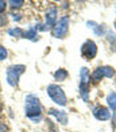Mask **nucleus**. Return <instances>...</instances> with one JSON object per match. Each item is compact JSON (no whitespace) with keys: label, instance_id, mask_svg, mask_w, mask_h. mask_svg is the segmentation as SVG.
Listing matches in <instances>:
<instances>
[{"label":"nucleus","instance_id":"obj_1","mask_svg":"<svg viewBox=\"0 0 116 132\" xmlns=\"http://www.w3.org/2000/svg\"><path fill=\"white\" fill-rule=\"evenodd\" d=\"M24 115L34 124H38L43 120V105L36 94L30 93L24 97Z\"/></svg>","mask_w":116,"mask_h":132},{"label":"nucleus","instance_id":"obj_2","mask_svg":"<svg viewBox=\"0 0 116 132\" xmlns=\"http://www.w3.org/2000/svg\"><path fill=\"white\" fill-rule=\"evenodd\" d=\"M46 93L56 105H58V106L68 105V97H66L64 89L58 84H49L46 86Z\"/></svg>","mask_w":116,"mask_h":132},{"label":"nucleus","instance_id":"obj_3","mask_svg":"<svg viewBox=\"0 0 116 132\" xmlns=\"http://www.w3.org/2000/svg\"><path fill=\"white\" fill-rule=\"evenodd\" d=\"M78 93L84 103L89 101L90 93V71L88 68H81L80 70V82H78Z\"/></svg>","mask_w":116,"mask_h":132},{"label":"nucleus","instance_id":"obj_4","mask_svg":"<svg viewBox=\"0 0 116 132\" xmlns=\"http://www.w3.org/2000/svg\"><path fill=\"white\" fill-rule=\"evenodd\" d=\"M26 71V66L24 65H11L5 70V81L11 88H18L22 74Z\"/></svg>","mask_w":116,"mask_h":132},{"label":"nucleus","instance_id":"obj_5","mask_svg":"<svg viewBox=\"0 0 116 132\" xmlns=\"http://www.w3.org/2000/svg\"><path fill=\"white\" fill-rule=\"evenodd\" d=\"M69 26H70V18H69V15L61 16L58 19V22L56 23L54 28L51 30L53 37L57 38V39L66 38V37H68V34H69Z\"/></svg>","mask_w":116,"mask_h":132},{"label":"nucleus","instance_id":"obj_6","mask_svg":"<svg viewBox=\"0 0 116 132\" xmlns=\"http://www.w3.org/2000/svg\"><path fill=\"white\" fill-rule=\"evenodd\" d=\"M58 22V7L56 4H51L45 12V26L46 30H53L56 23Z\"/></svg>","mask_w":116,"mask_h":132},{"label":"nucleus","instance_id":"obj_7","mask_svg":"<svg viewBox=\"0 0 116 132\" xmlns=\"http://www.w3.org/2000/svg\"><path fill=\"white\" fill-rule=\"evenodd\" d=\"M81 55L87 61H92V59L97 55V45L92 39L85 40L81 46Z\"/></svg>","mask_w":116,"mask_h":132},{"label":"nucleus","instance_id":"obj_8","mask_svg":"<svg viewBox=\"0 0 116 132\" xmlns=\"http://www.w3.org/2000/svg\"><path fill=\"white\" fill-rule=\"evenodd\" d=\"M92 115L95 116L96 120H99V121H107V120H111V117H112V113L109 111V108L103 106V105L95 106L93 111H92Z\"/></svg>","mask_w":116,"mask_h":132},{"label":"nucleus","instance_id":"obj_9","mask_svg":"<svg viewBox=\"0 0 116 132\" xmlns=\"http://www.w3.org/2000/svg\"><path fill=\"white\" fill-rule=\"evenodd\" d=\"M49 115L53 116L59 124H62V125H66V124H68V121H69L68 113H66V111H62V109L51 108V109H49Z\"/></svg>","mask_w":116,"mask_h":132},{"label":"nucleus","instance_id":"obj_10","mask_svg":"<svg viewBox=\"0 0 116 132\" xmlns=\"http://www.w3.org/2000/svg\"><path fill=\"white\" fill-rule=\"evenodd\" d=\"M87 26L95 32L96 37H105L107 28H105L104 24H99V23H96V22H93V20H88V22H87Z\"/></svg>","mask_w":116,"mask_h":132},{"label":"nucleus","instance_id":"obj_11","mask_svg":"<svg viewBox=\"0 0 116 132\" xmlns=\"http://www.w3.org/2000/svg\"><path fill=\"white\" fill-rule=\"evenodd\" d=\"M24 39H28V40H33L36 42L39 39V35H38V30L35 28V26H28L26 30H24V35H23Z\"/></svg>","mask_w":116,"mask_h":132},{"label":"nucleus","instance_id":"obj_12","mask_svg":"<svg viewBox=\"0 0 116 132\" xmlns=\"http://www.w3.org/2000/svg\"><path fill=\"white\" fill-rule=\"evenodd\" d=\"M53 76H54V80H56V81L62 82V81H66V80H68L69 71L66 70V69H64V68H59V69H57L56 71H54Z\"/></svg>","mask_w":116,"mask_h":132},{"label":"nucleus","instance_id":"obj_13","mask_svg":"<svg viewBox=\"0 0 116 132\" xmlns=\"http://www.w3.org/2000/svg\"><path fill=\"white\" fill-rule=\"evenodd\" d=\"M105 101H107V105L109 108V111L115 112L116 111V92L115 90L109 92L107 94V97H105Z\"/></svg>","mask_w":116,"mask_h":132},{"label":"nucleus","instance_id":"obj_14","mask_svg":"<svg viewBox=\"0 0 116 132\" xmlns=\"http://www.w3.org/2000/svg\"><path fill=\"white\" fill-rule=\"evenodd\" d=\"M7 34L10 35V37L12 38H23V35H24V30L20 28V27H11L7 30Z\"/></svg>","mask_w":116,"mask_h":132},{"label":"nucleus","instance_id":"obj_15","mask_svg":"<svg viewBox=\"0 0 116 132\" xmlns=\"http://www.w3.org/2000/svg\"><path fill=\"white\" fill-rule=\"evenodd\" d=\"M100 68H101V73H103V76H104V78H113L115 77L116 71H115V69L112 68V66L105 65V66H100Z\"/></svg>","mask_w":116,"mask_h":132},{"label":"nucleus","instance_id":"obj_16","mask_svg":"<svg viewBox=\"0 0 116 132\" xmlns=\"http://www.w3.org/2000/svg\"><path fill=\"white\" fill-rule=\"evenodd\" d=\"M103 78H104V76H103V73H101V68H100V66H99V68H96L92 73H90V81L95 82V84L100 82Z\"/></svg>","mask_w":116,"mask_h":132},{"label":"nucleus","instance_id":"obj_17","mask_svg":"<svg viewBox=\"0 0 116 132\" xmlns=\"http://www.w3.org/2000/svg\"><path fill=\"white\" fill-rule=\"evenodd\" d=\"M23 4H24L23 0H10V2H8V7L11 10H19V8L23 7Z\"/></svg>","mask_w":116,"mask_h":132},{"label":"nucleus","instance_id":"obj_18","mask_svg":"<svg viewBox=\"0 0 116 132\" xmlns=\"http://www.w3.org/2000/svg\"><path fill=\"white\" fill-rule=\"evenodd\" d=\"M107 39L109 40V43L113 46V43H116V34L112 31V30H107V34H105Z\"/></svg>","mask_w":116,"mask_h":132},{"label":"nucleus","instance_id":"obj_19","mask_svg":"<svg viewBox=\"0 0 116 132\" xmlns=\"http://www.w3.org/2000/svg\"><path fill=\"white\" fill-rule=\"evenodd\" d=\"M7 58H8V50L0 45V61H5Z\"/></svg>","mask_w":116,"mask_h":132},{"label":"nucleus","instance_id":"obj_20","mask_svg":"<svg viewBox=\"0 0 116 132\" xmlns=\"http://www.w3.org/2000/svg\"><path fill=\"white\" fill-rule=\"evenodd\" d=\"M7 23H8V18H7V15H5V14L0 15V27L7 26Z\"/></svg>","mask_w":116,"mask_h":132},{"label":"nucleus","instance_id":"obj_21","mask_svg":"<svg viewBox=\"0 0 116 132\" xmlns=\"http://www.w3.org/2000/svg\"><path fill=\"white\" fill-rule=\"evenodd\" d=\"M8 7V2H4V0H0V15L4 14L5 8Z\"/></svg>","mask_w":116,"mask_h":132},{"label":"nucleus","instance_id":"obj_22","mask_svg":"<svg viewBox=\"0 0 116 132\" xmlns=\"http://www.w3.org/2000/svg\"><path fill=\"white\" fill-rule=\"evenodd\" d=\"M35 28L38 31H46V26H45V22H36Z\"/></svg>","mask_w":116,"mask_h":132},{"label":"nucleus","instance_id":"obj_23","mask_svg":"<svg viewBox=\"0 0 116 132\" xmlns=\"http://www.w3.org/2000/svg\"><path fill=\"white\" fill-rule=\"evenodd\" d=\"M12 19H14L15 22H20L23 19V16L20 14H12Z\"/></svg>","mask_w":116,"mask_h":132},{"label":"nucleus","instance_id":"obj_24","mask_svg":"<svg viewBox=\"0 0 116 132\" xmlns=\"http://www.w3.org/2000/svg\"><path fill=\"white\" fill-rule=\"evenodd\" d=\"M7 131H8L7 124H4L3 121H0V132H7Z\"/></svg>","mask_w":116,"mask_h":132},{"label":"nucleus","instance_id":"obj_25","mask_svg":"<svg viewBox=\"0 0 116 132\" xmlns=\"http://www.w3.org/2000/svg\"><path fill=\"white\" fill-rule=\"evenodd\" d=\"M111 120H112V125L116 128V111L112 113V117H111Z\"/></svg>","mask_w":116,"mask_h":132},{"label":"nucleus","instance_id":"obj_26","mask_svg":"<svg viewBox=\"0 0 116 132\" xmlns=\"http://www.w3.org/2000/svg\"><path fill=\"white\" fill-rule=\"evenodd\" d=\"M49 132H58V131H56V129H54V127H53V125H51V129L49 131Z\"/></svg>","mask_w":116,"mask_h":132},{"label":"nucleus","instance_id":"obj_27","mask_svg":"<svg viewBox=\"0 0 116 132\" xmlns=\"http://www.w3.org/2000/svg\"><path fill=\"white\" fill-rule=\"evenodd\" d=\"M0 111H2V104H0Z\"/></svg>","mask_w":116,"mask_h":132},{"label":"nucleus","instance_id":"obj_28","mask_svg":"<svg viewBox=\"0 0 116 132\" xmlns=\"http://www.w3.org/2000/svg\"><path fill=\"white\" fill-rule=\"evenodd\" d=\"M115 30H116V22H115Z\"/></svg>","mask_w":116,"mask_h":132}]
</instances>
